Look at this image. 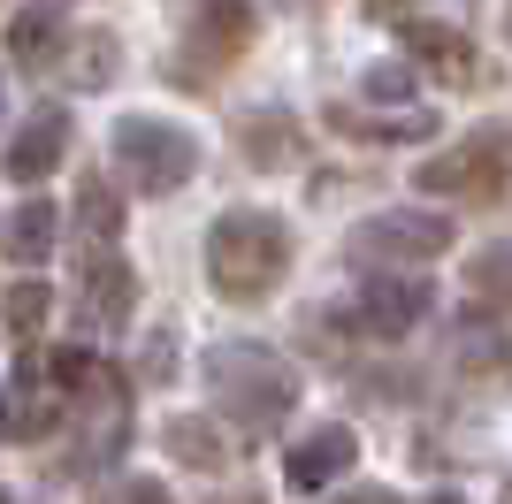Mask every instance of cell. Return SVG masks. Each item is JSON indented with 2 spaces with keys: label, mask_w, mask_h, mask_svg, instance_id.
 I'll return each mask as SVG.
<instances>
[{
  "label": "cell",
  "mask_w": 512,
  "mask_h": 504,
  "mask_svg": "<svg viewBox=\"0 0 512 504\" xmlns=\"http://www.w3.org/2000/svg\"><path fill=\"white\" fill-rule=\"evenodd\" d=\"M329 130H352V138H367V146H398V138H428V115H398V123H390V115H360V107H329Z\"/></svg>",
  "instance_id": "cell-17"
},
{
  "label": "cell",
  "mask_w": 512,
  "mask_h": 504,
  "mask_svg": "<svg viewBox=\"0 0 512 504\" xmlns=\"http://www.w3.org/2000/svg\"><path fill=\"white\" fill-rule=\"evenodd\" d=\"M115 176L138 199H169V191H184L199 176V138L161 123V115H123L115 123Z\"/></svg>",
  "instance_id": "cell-4"
},
{
  "label": "cell",
  "mask_w": 512,
  "mask_h": 504,
  "mask_svg": "<svg viewBox=\"0 0 512 504\" xmlns=\"http://www.w3.org/2000/svg\"><path fill=\"white\" fill-rule=\"evenodd\" d=\"M367 16H383V23H398V16H413V8H421V0H360Z\"/></svg>",
  "instance_id": "cell-24"
},
{
  "label": "cell",
  "mask_w": 512,
  "mask_h": 504,
  "mask_svg": "<svg viewBox=\"0 0 512 504\" xmlns=\"http://www.w3.org/2000/svg\"><path fill=\"white\" fill-rule=\"evenodd\" d=\"M161 443H169V459H184L192 474H230L237 466V443H222V428H214V420H192V413H176L169 428H161Z\"/></svg>",
  "instance_id": "cell-14"
},
{
  "label": "cell",
  "mask_w": 512,
  "mask_h": 504,
  "mask_svg": "<svg viewBox=\"0 0 512 504\" xmlns=\"http://www.w3.org/2000/svg\"><path fill=\"white\" fill-rule=\"evenodd\" d=\"M62 69L77 92H100V84H115V69H123V46L107 39V31H77V39H62Z\"/></svg>",
  "instance_id": "cell-15"
},
{
  "label": "cell",
  "mask_w": 512,
  "mask_h": 504,
  "mask_svg": "<svg viewBox=\"0 0 512 504\" xmlns=\"http://www.w3.org/2000/svg\"><path fill=\"white\" fill-rule=\"evenodd\" d=\"M207 275H214V291L230 298V306H260V298H276L283 275H291V230H283V214L230 207L207 230Z\"/></svg>",
  "instance_id": "cell-2"
},
{
  "label": "cell",
  "mask_w": 512,
  "mask_h": 504,
  "mask_svg": "<svg viewBox=\"0 0 512 504\" xmlns=\"http://www.w3.org/2000/svg\"><path fill=\"white\" fill-rule=\"evenodd\" d=\"M352 459H360L352 428H344V420H321V428H306V436L283 451V482L299 489V497H314V489L344 482V474H352Z\"/></svg>",
  "instance_id": "cell-8"
},
{
  "label": "cell",
  "mask_w": 512,
  "mask_h": 504,
  "mask_svg": "<svg viewBox=\"0 0 512 504\" xmlns=\"http://www.w3.org/2000/svg\"><path fill=\"white\" fill-rule=\"evenodd\" d=\"M413 184H421L428 199H459V207H497V199L512 191V130H505V123L467 130L459 146L428 153V161L413 168Z\"/></svg>",
  "instance_id": "cell-3"
},
{
  "label": "cell",
  "mask_w": 512,
  "mask_h": 504,
  "mask_svg": "<svg viewBox=\"0 0 512 504\" xmlns=\"http://www.w3.org/2000/svg\"><path fill=\"white\" fill-rule=\"evenodd\" d=\"M100 504H169V489L153 482V474H130V482H115Z\"/></svg>",
  "instance_id": "cell-23"
},
{
  "label": "cell",
  "mask_w": 512,
  "mask_h": 504,
  "mask_svg": "<svg viewBox=\"0 0 512 504\" xmlns=\"http://www.w3.org/2000/svg\"><path fill=\"white\" fill-rule=\"evenodd\" d=\"M467 291L512 306V245H482V252H474V260H467Z\"/></svg>",
  "instance_id": "cell-19"
},
{
  "label": "cell",
  "mask_w": 512,
  "mask_h": 504,
  "mask_svg": "<svg viewBox=\"0 0 512 504\" xmlns=\"http://www.w3.org/2000/svg\"><path fill=\"white\" fill-rule=\"evenodd\" d=\"M505 39H512V8H505Z\"/></svg>",
  "instance_id": "cell-28"
},
{
  "label": "cell",
  "mask_w": 512,
  "mask_h": 504,
  "mask_svg": "<svg viewBox=\"0 0 512 504\" xmlns=\"http://www.w3.org/2000/svg\"><path fill=\"white\" fill-rule=\"evenodd\" d=\"M62 39H69L62 0H23L16 16H8V62L16 69H46L54 54H62Z\"/></svg>",
  "instance_id": "cell-12"
},
{
  "label": "cell",
  "mask_w": 512,
  "mask_h": 504,
  "mask_svg": "<svg viewBox=\"0 0 512 504\" xmlns=\"http://www.w3.org/2000/svg\"><path fill=\"white\" fill-rule=\"evenodd\" d=\"M62 161H69V115L62 107H39V115L8 138V184H46Z\"/></svg>",
  "instance_id": "cell-11"
},
{
  "label": "cell",
  "mask_w": 512,
  "mask_h": 504,
  "mask_svg": "<svg viewBox=\"0 0 512 504\" xmlns=\"http://www.w3.org/2000/svg\"><path fill=\"white\" fill-rule=\"evenodd\" d=\"M77 222H85L100 245L123 230V199H115V184H107V176H85V191H77Z\"/></svg>",
  "instance_id": "cell-20"
},
{
  "label": "cell",
  "mask_w": 512,
  "mask_h": 504,
  "mask_svg": "<svg viewBox=\"0 0 512 504\" xmlns=\"http://www.w3.org/2000/svg\"><path fill=\"white\" fill-rule=\"evenodd\" d=\"M0 428H8V382H0Z\"/></svg>",
  "instance_id": "cell-26"
},
{
  "label": "cell",
  "mask_w": 512,
  "mask_h": 504,
  "mask_svg": "<svg viewBox=\"0 0 512 504\" xmlns=\"http://www.w3.org/2000/svg\"><path fill=\"white\" fill-rule=\"evenodd\" d=\"M360 84H367V100H390V107L413 100V69H406V62H375Z\"/></svg>",
  "instance_id": "cell-22"
},
{
  "label": "cell",
  "mask_w": 512,
  "mask_h": 504,
  "mask_svg": "<svg viewBox=\"0 0 512 504\" xmlns=\"http://www.w3.org/2000/svg\"><path fill=\"white\" fill-rule=\"evenodd\" d=\"M54 314V291H46L39 275H23V283H8V298H0V321L16 336H39V321Z\"/></svg>",
  "instance_id": "cell-18"
},
{
  "label": "cell",
  "mask_w": 512,
  "mask_h": 504,
  "mask_svg": "<svg viewBox=\"0 0 512 504\" xmlns=\"http://www.w3.org/2000/svg\"><path fill=\"white\" fill-rule=\"evenodd\" d=\"M428 504H459V497H451V489H444V497H428Z\"/></svg>",
  "instance_id": "cell-27"
},
{
  "label": "cell",
  "mask_w": 512,
  "mask_h": 504,
  "mask_svg": "<svg viewBox=\"0 0 512 504\" xmlns=\"http://www.w3.org/2000/svg\"><path fill=\"white\" fill-rule=\"evenodd\" d=\"M329 504H398L390 489H344V497H329Z\"/></svg>",
  "instance_id": "cell-25"
},
{
  "label": "cell",
  "mask_w": 512,
  "mask_h": 504,
  "mask_svg": "<svg viewBox=\"0 0 512 504\" xmlns=\"http://www.w3.org/2000/svg\"><path fill=\"white\" fill-rule=\"evenodd\" d=\"M398 31H406V46H413V54H421L444 84H482V54H474L451 23H413V16H398Z\"/></svg>",
  "instance_id": "cell-13"
},
{
  "label": "cell",
  "mask_w": 512,
  "mask_h": 504,
  "mask_svg": "<svg viewBox=\"0 0 512 504\" xmlns=\"http://www.w3.org/2000/svg\"><path fill=\"white\" fill-rule=\"evenodd\" d=\"M230 504H237V497H230Z\"/></svg>",
  "instance_id": "cell-30"
},
{
  "label": "cell",
  "mask_w": 512,
  "mask_h": 504,
  "mask_svg": "<svg viewBox=\"0 0 512 504\" xmlns=\"http://www.w3.org/2000/svg\"><path fill=\"white\" fill-rule=\"evenodd\" d=\"M77 291H85V321H100V329H123V321L138 314V275H130V260L115 245H100L85 260Z\"/></svg>",
  "instance_id": "cell-10"
},
{
  "label": "cell",
  "mask_w": 512,
  "mask_h": 504,
  "mask_svg": "<svg viewBox=\"0 0 512 504\" xmlns=\"http://www.w3.org/2000/svg\"><path fill=\"white\" fill-rule=\"evenodd\" d=\"M467 367H482V375H512V344H505V329H490V321H467Z\"/></svg>",
  "instance_id": "cell-21"
},
{
  "label": "cell",
  "mask_w": 512,
  "mask_h": 504,
  "mask_svg": "<svg viewBox=\"0 0 512 504\" xmlns=\"http://www.w3.org/2000/svg\"><path fill=\"white\" fill-rule=\"evenodd\" d=\"M436 314V291L421 275H367L360 283V329L367 336H413Z\"/></svg>",
  "instance_id": "cell-7"
},
{
  "label": "cell",
  "mask_w": 512,
  "mask_h": 504,
  "mask_svg": "<svg viewBox=\"0 0 512 504\" xmlns=\"http://www.w3.org/2000/svg\"><path fill=\"white\" fill-rule=\"evenodd\" d=\"M505 504H512V482H505Z\"/></svg>",
  "instance_id": "cell-29"
},
{
  "label": "cell",
  "mask_w": 512,
  "mask_h": 504,
  "mask_svg": "<svg viewBox=\"0 0 512 504\" xmlns=\"http://www.w3.org/2000/svg\"><path fill=\"white\" fill-rule=\"evenodd\" d=\"M352 260H436V252H451V214L436 207H390V214H367L360 230H352Z\"/></svg>",
  "instance_id": "cell-5"
},
{
  "label": "cell",
  "mask_w": 512,
  "mask_h": 504,
  "mask_svg": "<svg viewBox=\"0 0 512 504\" xmlns=\"http://www.w3.org/2000/svg\"><path fill=\"white\" fill-rule=\"evenodd\" d=\"M54 237H62V207H54V199H23V207L8 214V260H46Z\"/></svg>",
  "instance_id": "cell-16"
},
{
  "label": "cell",
  "mask_w": 512,
  "mask_h": 504,
  "mask_svg": "<svg viewBox=\"0 0 512 504\" xmlns=\"http://www.w3.org/2000/svg\"><path fill=\"white\" fill-rule=\"evenodd\" d=\"M253 46V8H237V0H214L207 16L192 23V39H184V54H176V77L169 84H184V92H207L222 69L237 62Z\"/></svg>",
  "instance_id": "cell-6"
},
{
  "label": "cell",
  "mask_w": 512,
  "mask_h": 504,
  "mask_svg": "<svg viewBox=\"0 0 512 504\" xmlns=\"http://www.w3.org/2000/svg\"><path fill=\"white\" fill-rule=\"evenodd\" d=\"M199 375H207L214 405L245 428V436H276L291 405H299V375H291V359L253 344V336H230V344H207L199 359Z\"/></svg>",
  "instance_id": "cell-1"
},
{
  "label": "cell",
  "mask_w": 512,
  "mask_h": 504,
  "mask_svg": "<svg viewBox=\"0 0 512 504\" xmlns=\"http://www.w3.org/2000/svg\"><path fill=\"white\" fill-rule=\"evenodd\" d=\"M237 153H245V168H260V176L299 168L306 161V123L291 107H253V115L237 123Z\"/></svg>",
  "instance_id": "cell-9"
}]
</instances>
